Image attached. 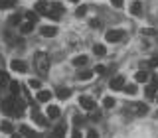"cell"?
I'll list each match as a JSON object with an SVG mask.
<instances>
[{"label":"cell","mask_w":158,"mask_h":138,"mask_svg":"<svg viewBox=\"0 0 158 138\" xmlns=\"http://www.w3.org/2000/svg\"><path fill=\"white\" fill-rule=\"evenodd\" d=\"M10 93L18 97V93H20V83L18 81H10Z\"/></svg>","instance_id":"23"},{"label":"cell","mask_w":158,"mask_h":138,"mask_svg":"<svg viewBox=\"0 0 158 138\" xmlns=\"http://www.w3.org/2000/svg\"><path fill=\"white\" fill-rule=\"evenodd\" d=\"M10 138H24L22 134H16V132H12V134H10Z\"/></svg>","instance_id":"42"},{"label":"cell","mask_w":158,"mask_h":138,"mask_svg":"<svg viewBox=\"0 0 158 138\" xmlns=\"http://www.w3.org/2000/svg\"><path fill=\"white\" fill-rule=\"evenodd\" d=\"M67 132V126L65 124H57L56 128H53V138H63Z\"/></svg>","instance_id":"16"},{"label":"cell","mask_w":158,"mask_h":138,"mask_svg":"<svg viewBox=\"0 0 158 138\" xmlns=\"http://www.w3.org/2000/svg\"><path fill=\"white\" fill-rule=\"evenodd\" d=\"M32 30H34V24L28 22V24H24V26H22V34H30Z\"/></svg>","instance_id":"33"},{"label":"cell","mask_w":158,"mask_h":138,"mask_svg":"<svg viewBox=\"0 0 158 138\" xmlns=\"http://www.w3.org/2000/svg\"><path fill=\"white\" fill-rule=\"evenodd\" d=\"M79 81H87V79H91L93 77V71L91 69H83V71H79Z\"/></svg>","instance_id":"19"},{"label":"cell","mask_w":158,"mask_h":138,"mask_svg":"<svg viewBox=\"0 0 158 138\" xmlns=\"http://www.w3.org/2000/svg\"><path fill=\"white\" fill-rule=\"evenodd\" d=\"M95 71H97V73H101V75H103V73H105V67H103V65H97V67H95Z\"/></svg>","instance_id":"37"},{"label":"cell","mask_w":158,"mask_h":138,"mask_svg":"<svg viewBox=\"0 0 158 138\" xmlns=\"http://www.w3.org/2000/svg\"><path fill=\"white\" fill-rule=\"evenodd\" d=\"M20 132H22V136H24V138H38V132H34L32 128L26 126V124L20 126Z\"/></svg>","instance_id":"13"},{"label":"cell","mask_w":158,"mask_h":138,"mask_svg":"<svg viewBox=\"0 0 158 138\" xmlns=\"http://www.w3.org/2000/svg\"><path fill=\"white\" fill-rule=\"evenodd\" d=\"M93 51H95V55H105V46H101V43H97V46L93 47Z\"/></svg>","instance_id":"30"},{"label":"cell","mask_w":158,"mask_h":138,"mask_svg":"<svg viewBox=\"0 0 158 138\" xmlns=\"http://www.w3.org/2000/svg\"><path fill=\"white\" fill-rule=\"evenodd\" d=\"M2 111L6 112L8 116H16L14 115V97H8V99L2 101Z\"/></svg>","instance_id":"5"},{"label":"cell","mask_w":158,"mask_h":138,"mask_svg":"<svg viewBox=\"0 0 158 138\" xmlns=\"http://www.w3.org/2000/svg\"><path fill=\"white\" fill-rule=\"evenodd\" d=\"M146 79H148V73H146V71H138L136 75H135V81H138V83L146 81Z\"/></svg>","instance_id":"27"},{"label":"cell","mask_w":158,"mask_h":138,"mask_svg":"<svg viewBox=\"0 0 158 138\" xmlns=\"http://www.w3.org/2000/svg\"><path fill=\"white\" fill-rule=\"evenodd\" d=\"M0 130H2V132H6V134H12V130H14L12 122H10V120H4V122H0Z\"/></svg>","instance_id":"18"},{"label":"cell","mask_w":158,"mask_h":138,"mask_svg":"<svg viewBox=\"0 0 158 138\" xmlns=\"http://www.w3.org/2000/svg\"><path fill=\"white\" fill-rule=\"evenodd\" d=\"M28 85L32 87V89H38V91H40V89H42V81H40V79H30Z\"/></svg>","instance_id":"28"},{"label":"cell","mask_w":158,"mask_h":138,"mask_svg":"<svg viewBox=\"0 0 158 138\" xmlns=\"http://www.w3.org/2000/svg\"><path fill=\"white\" fill-rule=\"evenodd\" d=\"M59 112H61V111H59L56 105H49V107H48V118H57Z\"/></svg>","instance_id":"17"},{"label":"cell","mask_w":158,"mask_h":138,"mask_svg":"<svg viewBox=\"0 0 158 138\" xmlns=\"http://www.w3.org/2000/svg\"><path fill=\"white\" fill-rule=\"evenodd\" d=\"M48 10H49V4L46 2V0H38V2H36V10H34V12H36L38 16H40V14H44V16H46Z\"/></svg>","instance_id":"9"},{"label":"cell","mask_w":158,"mask_h":138,"mask_svg":"<svg viewBox=\"0 0 158 138\" xmlns=\"http://www.w3.org/2000/svg\"><path fill=\"white\" fill-rule=\"evenodd\" d=\"M34 65H36L40 75H48L49 73V57H48V53L38 51L36 55H34Z\"/></svg>","instance_id":"1"},{"label":"cell","mask_w":158,"mask_h":138,"mask_svg":"<svg viewBox=\"0 0 158 138\" xmlns=\"http://www.w3.org/2000/svg\"><path fill=\"white\" fill-rule=\"evenodd\" d=\"M75 14H77V16H85V14H87V6H79L75 10Z\"/></svg>","instance_id":"34"},{"label":"cell","mask_w":158,"mask_h":138,"mask_svg":"<svg viewBox=\"0 0 158 138\" xmlns=\"http://www.w3.org/2000/svg\"><path fill=\"white\" fill-rule=\"evenodd\" d=\"M10 69H12V71H18V73H26L28 65H26V61H22V59H12V61H10Z\"/></svg>","instance_id":"3"},{"label":"cell","mask_w":158,"mask_h":138,"mask_svg":"<svg viewBox=\"0 0 158 138\" xmlns=\"http://www.w3.org/2000/svg\"><path fill=\"white\" fill-rule=\"evenodd\" d=\"M111 2H113V6H115V8H121L123 6V0H111Z\"/></svg>","instance_id":"35"},{"label":"cell","mask_w":158,"mask_h":138,"mask_svg":"<svg viewBox=\"0 0 158 138\" xmlns=\"http://www.w3.org/2000/svg\"><path fill=\"white\" fill-rule=\"evenodd\" d=\"M131 14H135V16L142 14V4H140V2H132V4H131Z\"/></svg>","instance_id":"21"},{"label":"cell","mask_w":158,"mask_h":138,"mask_svg":"<svg viewBox=\"0 0 158 138\" xmlns=\"http://www.w3.org/2000/svg\"><path fill=\"white\" fill-rule=\"evenodd\" d=\"M87 138H99V134L95 130H89V134H87Z\"/></svg>","instance_id":"36"},{"label":"cell","mask_w":158,"mask_h":138,"mask_svg":"<svg viewBox=\"0 0 158 138\" xmlns=\"http://www.w3.org/2000/svg\"><path fill=\"white\" fill-rule=\"evenodd\" d=\"M36 97H38V101H40V103H48L53 95H52V91H44V89H40Z\"/></svg>","instance_id":"14"},{"label":"cell","mask_w":158,"mask_h":138,"mask_svg":"<svg viewBox=\"0 0 158 138\" xmlns=\"http://www.w3.org/2000/svg\"><path fill=\"white\" fill-rule=\"evenodd\" d=\"M26 18H28V22H32V24L38 22V14L34 12V10H28V12H26Z\"/></svg>","instance_id":"25"},{"label":"cell","mask_w":158,"mask_h":138,"mask_svg":"<svg viewBox=\"0 0 158 138\" xmlns=\"http://www.w3.org/2000/svg\"><path fill=\"white\" fill-rule=\"evenodd\" d=\"M99 118H101V115H99V112H93V115H91V120H99Z\"/></svg>","instance_id":"39"},{"label":"cell","mask_w":158,"mask_h":138,"mask_svg":"<svg viewBox=\"0 0 158 138\" xmlns=\"http://www.w3.org/2000/svg\"><path fill=\"white\" fill-rule=\"evenodd\" d=\"M8 22H10V24H12V26H18V24H20V22H22V18H20V16H18V14H14V16H10V20H8Z\"/></svg>","instance_id":"31"},{"label":"cell","mask_w":158,"mask_h":138,"mask_svg":"<svg viewBox=\"0 0 158 138\" xmlns=\"http://www.w3.org/2000/svg\"><path fill=\"white\" fill-rule=\"evenodd\" d=\"M32 118H34V122H38L40 126H46V124H48V118L44 116V115H42L40 111H36V108L32 111Z\"/></svg>","instance_id":"11"},{"label":"cell","mask_w":158,"mask_h":138,"mask_svg":"<svg viewBox=\"0 0 158 138\" xmlns=\"http://www.w3.org/2000/svg\"><path fill=\"white\" fill-rule=\"evenodd\" d=\"M123 89H125V91L128 93V95H136V91H138V87L135 85V83H128V85H125Z\"/></svg>","instance_id":"22"},{"label":"cell","mask_w":158,"mask_h":138,"mask_svg":"<svg viewBox=\"0 0 158 138\" xmlns=\"http://www.w3.org/2000/svg\"><path fill=\"white\" fill-rule=\"evenodd\" d=\"M144 95H146L148 99H154V97H156V89L152 87V85H148V87L144 89Z\"/></svg>","instance_id":"26"},{"label":"cell","mask_w":158,"mask_h":138,"mask_svg":"<svg viewBox=\"0 0 158 138\" xmlns=\"http://www.w3.org/2000/svg\"><path fill=\"white\" fill-rule=\"evenodd\" d=\"M61 14H63V6L59 2H53V4H49V10H48L46 16L52 18V20H59V18H61Z\"/></svg>","instance_id":"2"},{"label":"cell","mask_w":158,"mask_h":138,"mask_svg":"<svg viewBox=\"0 0 158 138\" xmlns=\"http://www.w3.org/2000/svg\"><path fill=\"white\" fill-rule=\"evenodd\" d=\"M8 81H10V79H8V73L6 71H0V85H6Z\"/></svg>","instance_id":"32"},{"label":"cell","mask_w":158,"mask_h":138,"mask_svg":"<svg viewBox=\"0 0 158 138\" xmlns=\"http://www.w3.org/2000/svg\"><path fill=\"white\" fill-rule=\"evenodd\" d=\"M73 122H75V124H81L83 118H81V116H75V118H73Z\"/></svg>","instance_id":"41"},{"label":"cell","mask_w":158,"mask_h":138,"mask_svg":"<svg viewBox=\"0 0 158 138\" xmlns=\"http://www.w3.org/2000/svg\"><path fill=\"white\" fill-rule=\"evenodd\" d=\"M87 61H89V59H87V55H77L75 59H73V65H75V67H83Z\"/></svg>","instance_id":"20"},{"label":"cell","mask_w":158,"mask_h":138,"mask_svg":"<svg viewBox=\"0 0 158 138\" xmlns=\"http://www.w3.org/2000/svg\"><path fill=\"white\" fill-rule=\"evenodd\" d=\"M69 2H79V0H69Z\"/></svg>","instance_id":"43"},{"label":"cell","mask_w":158,"mask_h":138,"mask_svg":"<svg viewBox=\"0 0 158 138\" xmlns=\"http://www.w3.org/2000/svg\"><path fill=\"white\" fill-rule=\"evenodd\" d=\"M24 108H26V103L20 101L18 97H14V115H16V116H22Z\"/></svg>","instance_id":"10"},{"label":"cell","mask_w":158,"mask_h":138,"mask_svg":"<svg viewBox=\"0 0 158 138\" xmlns=\"http://www.w3.org/2000/svg\"><path fill=\"white\" fill-rule=\"evenodd\" d=\"M103 107H105V108H113V107H115V99H113V97H105V99H103Z\"/></svg>","instance_id":"24"},{"label":"cell","mask_w":158,"mask_h":138,"mask_svg":"<svg viewBox=\"0 0 158 138\" xmlns=\"http://www.w3.org/2000/svg\"><path fill=\"white\" fill-rule=\"evenodd\" d=\"M123 34H125L123 30H109L105 38H107V42H121V39H123Z\"/></svg>","instance_id":"7"},{"label":"cell","mask_w":158,"mask_h":138,"mask_svg":"<svg viewBox=\"0 0 158 138\" xmlns=\"http://www.w3.org/2000/svg\"><path fill=\"white\" fill-rule=\"evenodd\" d=\"M109 85H111L113 91H121V89L125 87V77H123V75H117L115 79H111V81H109Z\"/></svg>","instance_id":"8"},{"label":"cell","mask_w":158,"mask_h":138,"mask_svg":"<svg viewBox=\"0 0 158 138\" xmlns=\"http://www.w3.org/2000/svg\"><path fill=\"white\" fill-rule=\"evenodd\" d=\"M56 95H57V99L65 101V99H69V95H71V89H67V87H59L57 91H56Z\"/></svg>","instance_id":"15"},{"label":"cell","mask_w":158,"mask_h":138,"mask_svg":"<svg viewBox=\"0 0 158 138\" xmlns=\"http://www.w3.org/2000/svg\"><path fill=\"white\" fill-rule=\"evenodd\" d=\"M156 99H158V97H156Z\"/></svg>","instance_id":"44"},{"label":"cell","mask_w":158,"mask_h":138,"mask_svg":"<svg viewBox=\"0 0 158 138\" xmlns=\"http://www.w3.org/2000/svg\"><path fill=\"white\" fill-rule=\"evenodd\" d=\"M40 34L44 38H53L57 34V28L56 26H44V28H40Z\"/></svg>","instance_id":"12"},{"label":"cell","mask_w":158,"mask_h":138,"mask_svg":"<svg viewBox=\"0 0 158 138\" xmlns=\"http://www.w3.org/2000/svg\"><path fill=\"white\" fill-rule=\"evenodd\" d=\"M150 85L154 87V89H158V77H154V79H152V83H150Z\"/></svg>","instance_id":"40"},{"label":"cell","mask_w":158,"mask_h":138,"mask_svg":"<svg viewBox=\"0 0 158 138\" xmlns=\"http://www.w3.org/2000/svg\"><path fill=\"white\" fill-rule=\"evenodd\" d=\"M128 111H132V112H135V115H138V116H144L146 112H148V107L142 105V103H135V105L128 107Z\"/></svg>","instance_id":"6"},{"label":"cell","mask_w":158,"mask_h":138,"mask_svg":"<svg viewBox=\"0 0 158 138\" xmlns=\"http://www.w3.org/2000/svg\"><path fill=\"white\" fill-rule=\"evenodd\" d=\"M16 0H0V8H12Z\"/></svg>","instance_id":"29"},{"label":"cell","mask_w":158,"mask_h":138,"mask_svg":"<svg viewBox=\"0 0 158 138\" xmlns=\"http://www.w3.org/2000/svg\"><path fill=\"white\" fill-rule=\"evenodd\" d=\"M71 138H83V136H81V132H79L77 128H75V130H73V136H71Z\"/></svg>","instance_id":"38"},{"label":"cell","mask_w":158,"mask_h":138,"mask_svg":"<svg viewBox=\"0 0 158 138\" xmlns=\"http://www.w3.org/2000/svg\"><path fill=\"white\" fill-rule=\"evenodd\" d=\"M79 105L85 108V111H95V99L83 95V97H79Z\"/></svg>","instance_id":"4"}]
</instances>
